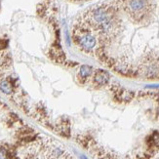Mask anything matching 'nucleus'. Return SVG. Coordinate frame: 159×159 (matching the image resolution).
Returning <instances> with one entry per match:
<instances>
[{
	"mask_svg": "<svg viewBox=\"0 0 159 159\" xmlns=\"http://www.w3.org/2000/svg\"><path fill=\"white\" fill-rule=\"evenodd\" d=\"M0 90L3 92L4 94L10 95L13 92V86L11 84V82H9L8 80H2L0 81Z\"/></svg>",
	"mask_w": 159,
	"mask_h": 159,
	"instance_id": "39448f33",
	"label": "nucleus"
},
{
	"mask_svg": "<svg viewBox=\"0 0 159 159\" xmlns=\"http://www.w3.org/2000/svg\"><path fill=\"white\" fill-rule=\"evenodd\" d=\"M147 88H159V85H148Z\"/></svg>",
	"mask_w": 159,
	"mask_h": 159,
	"instance_id": "0eeeda50",
	"label": "nucleus"
},
{
	"mask_svg": "<svg viewBox=\"0 0 159 159\" xmlns=\"http://www.w3.org/2000/svg\"><path fill=\"white\" fill-rule=\"evenodd\" d=\"M74 39L79 47L84 51H92L97 45V38L91 31L87 30L83 27V29H79L77 32H74Z\"/></svg>",
	"mask_w": 159,
	"mask_h": 159,
	"instance_id": "f257e3e1",
	"label": "nucleus"
},
{
	"mask_svg": "<svg viewBox=\"0 0 159 159\" xmlns=\"http://www.w3.org/2000/svg\"><path fill=\"white\" fill-rule=\"evenodd\" d=\"M80 159H87V158L85 157V156H83V155H81V156H80Z\"/></svg>",
	"mask_w": 159,
	"mask_h": 159,
	"instance_id": "6e6552de",
	"label": "nucleus"
},
{
	"mask_svg": "<svg viewBox=\"0 0 159 159\" xmlns=\"http://www.w3.org/2000/svg\"><path fill=\"white\" fill-rule=\"evenodd\" d=\"M8 156H7V152L5 149H0V159H7Z\"/></svg>",
	"mask_w": 159,
	"mask_h": 159,
	"instance_id": "423d86ee",
	"label": "nucleus"
},
{
	"mask_svg": "<svg viewBox=\"0 0 159 159\" xmlns=\"http://www.w3.org/2000/svg\"><path fill=\"white\" fill-rule=\"evenodd\" d=\"M109 81V74L106 71L102 70H99L96 71V73L94 75V83H96L99 86H104Z\"/></svg>",
	"mask_w": 159,
	"mask_h": 159,
	"instance_id": "f03ea898",
	"label": "nucleus"
},
{
	"mask_svg": "<svg viewBox=\"0 0 159 159\" xmlns=\"http://www.w3.org/2000/svg\"><path fill=\"white\" fill-rule=\"evenodd\" d=\"M145 6V0H130L129 7L133 12H141Z\"/></svg>",
	"mask_w": 159,
	"mask_h": 159,
	"instance_id": "7ed1b4c3",
	"label": "nucleus"
},
{
	"mask_svg": "<svg viewBox=\"0 0 159 159\" xmlns=\"http://www.w3.org/2000/svg\"><path fill=\"white\" fill-rule=\"evenodd\" d=\"M93 73V68L91 66L88 65H83L80 66V70H79V75L81 76L83 79L88 78L92 75Z\"/></svg>",
	"mask_w": 159,
	"mask_h": 159,
	"instance_id": "20e7f679",
	"label": "nucleus"
}]
</instances>
